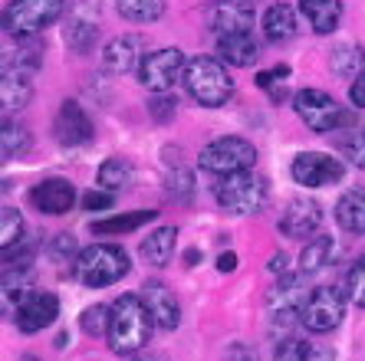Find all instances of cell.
Returning a JSON list of instances; mask_svg holds the SVG:
<instances>
[{"label": "cell", "instance_id": "23", "mask_svg": "<svg viewBox=\"0 0 365 361\" xmlns=\"http://www.w3.org/2000/svg\"><path fill=\"white\" fill-rule=\"evenodd\" d=\"M336 224L346 234H365V191L352 187L336 201Z\"/></svg>", "mask_w": 365, "mask_h": 361}, {"label": "cell", "instance_id": "21", "mask_svg": "<svg viewBox=\"0 0 365 361\" xmlns=\"http://www.w3.org/2000/svg\"><path fill=\"white\" fill-rule=\"evenodd\" d=\"M142 299H145V305L152 309L158 328H178L181 305H178V299H175V293H171L168 286L165 283H145L142 286Z\"/></svg>", "mask_w": 365, "mask_h": 361}, {"label": "cell", "instance_id": "24", "mask_svg": "<svg viewBox=\"0 0 365 361\" xmlns=\"http://www.w3.org/2000/svg\"><path fill=\"white\" fill-rule=\"evenodd\" d=\"M175 246H178V230L158 227V230H152V236L142 240V256L152 266H168L171 256H175Z\"/></svg>", "mask_w": 365, "mask_h": 361}, {"label": "cell", "instance_id": "17", "mask_svg": "<svg viewBox=\"0 0 365 361\" xmlns=\"http://www.w3.org/2000/svg\"><path fill=\"white\" fill-rule=\"evenodd\" d=\"M323 224V210L319 204L309 197H289L280 217V234L289 240H306L309 234H316Z\"/></svg>", "mask_w": 365, "mask_h": 361}, {"label": "cell", "instance_id": "35", "mask_svg": "<svg viewBox=\"0 0 365 361\" xmlns=\"http://www.w3.org/2000/svg\"><path fill=\"white\" fill-rule=\"evenodd\" d=\"M346 295H349V303H352V305L365 309V253H362V260H356V266L349 269Z\"/></svg>", "mask_w": 365, "mask_h": 361}, {"label": "cell", "instance_id": "9", "mask_svg": "<svg viewBox=\"0 0 365 361\" xmlns=\"http://www.w3.org/2000/svg\"><path fill=\"white\" fill-rule=\"evenodd\" d=\"M187 73V59L178 46H165V50H155L145 56L142 69H138V79H142L145 89H152V93H171L178 79H185Z\"/></svg>", "mask_w": 365, "mask_h": 361}, {"label": "cell", "instance_id": "45", "mask_svg": "<svg viewBox=\"0 0 365 361\" xmlns=\"http://www.w3.org/2000/svg\"><path fill=\"white\" fill-rule=\"evenodd\" d=\"M20 361H40V358H36V355H26V358H20Z\"/></svg>", "mask_w": 365, "mask_h": 361}, {"label": "cell", "instance_id": "25", "mask_svg": "<svg viewBox=\"0 0 365 361\" xmlns=\"http://www.w3.org/2000/svg\"><path fill=\"white\" fill-rule=\"evenodd\" d=\"M264 36L270 43H283L297 36V10L289 4H273L264 14Z\"/></svg>", "mask_w": 365, "mask_h": 361}, {"label": "cell", "instance_id": "18", "mask_svg": "<svg viewBox=\"0 0 365 361\" xmlns=\"http://www.w3.org/2000/svg\"><path fill=\"white\" fill-rule=\"evenodd\" d=\"M53 132L60 138V145L66 148H79V145H89L93 142V118L86 115V109L79 102H63L56 118H53Z\"/></svg>", "mask_w": 365, "mask_h": 361}, {"label": "cell", "instance_id": "26", "mask_svg": "<svg viewBox=\"0 0 365 361\" xmlns=\"http://www.w3.org/2000/svg\"><path fill=\"white\" fill-rule=\"evenodd\" d=\"M336 256H339V244L332 236H316V240H309L303 256H299V269L309 276V273H319L329 263H336Z\"/></svg>", "mask_w": 365, "mask_h": 361}, {"label": "cell", "instance_id": "8", "mask_svg": "<svg viewBox=\"0 0 365 361\" xmlns=\"http://www.w3.org/2000/svg\"><path fill=\"white\" fill-rule=\"evenodd\" d=\"M303 276L306 273H283L270 286V293H267V315H270L273 325H293L297 315L303 319L306 299H309V289H306Z\"/></svg>", "mask_w": 365, "mask_h": 361}, {"label": "cell", "instance_id": "1", "mask_svg": "<svg viewBox=\"0 0 365 361\" xmlns=\"http://www.w3.org/2000/svg\"><path fill=\"white\" fill-rule=\"evenodd\" d=\"M158 325L152 309L145 305L142 295L125 293L112 303V322H109V348L115 355H138L152 342V328Z\"/></svg>", "mask_w": 365, "mask_h": 361}, {"label": "cell", "instance_id": "4", "mask_svg": "<svg viewBox=\"0 0 365 361\" xmlns=\"http://www.w3.org/2000/svg\"><path fill=\"white\" fill-rule=\"evenodd\" d=\"M63 14H66V0H7L4 26L10 36L26 40V36H40Z\"/></svg>", "mask_w": 365, "mask_h": 361}, {"label": "cell", "instance_id": "14", "mask_svg": "<svg viewBox=\"0 0 365 361\" xmlns=\"http://www.w3.org/2000/svg\"><path fill=\"white\" fill-rule=\"evenodd\" d=\"M289 174L303 187H329L336 181H342V161L323 152H303L293 158Z\"/></svg>", "mask_w": 365, "mask_h": 361}, {"label": "cell", "instance_id": "44", "mask_svg": "<svg viewBox=\"0 0 365 361\" xmlns=\"http://www.w3.org/2000/svg\"><path fill=\"white\" fill-rule=\"evenodd\" d=\"M132 361H165V358H162V355H135Z\"/></svg>", "mask_w": 365, "mask_h": 361}, {"label": "cell", "instance_id": "36", "mask_svg": "<svg viewBox=\"0 0 365 361\" xmlns=\"http://www.w3.org/2000/svg\"><path fill=\"white\" fill-rule=\"evenodd\" d=\"M83 328L89 332V335H99V332H109V322H112V309H106V305H93V309L83 312Z\"/></svg>", "mask_w": 365, "mask_h": 361}, {"label": "cell", "instance_id": "42", "mask_svg": "<svg viewBox=\"0 0 365 361\" xmlns=\"http://www.w3.org/2000/svg\"><path fill=\"white\" fill-rule=\"evenodd\" d=\"M217 269H221V273H234V269H237V256H234V253H221V256H217Z\"/></svg>", "mask_w": 365, "mask_h": 361}, {"label": "cell", "instance_id": "40", "mask_svg": "<svg viewBox=\"0 0 365 361\" xmlns=\"http://www.w3.org/2000/svg\"><path fill=\"white\" fill-rule=\"evenodd\" d=\"M175 109H178V105H175L171 99H165V93H162V99H155V102H152V115H155V118H162V122H165V118L175 115Z\"/></svg>", "mask_w": 365, "mask_h": 361}, {"label": "cell", "instance_id": "28", "mask_svg": "<svg viewBox=\"0 0 365 361\" xmlns=\"http://www.w3.org/2000/svg\"><path fill=\"white\" fill-rule=\"evenodd\" d=\"M329 69L342 79H352V83L362 79L365 76V46H352V43H346V46H339V50H332Z\"/></svg>", "mask_w": 365, "mask_h": 361}, {"label": "cell", "instance_id": "3", "mask_svg": "<svg viewBox=\"0 0 365 361\" xmlns=\"http://www.w3.org/2000/svg\"><path fill=\"white\" fill-rule=\"evenodd\" d=\"M185 85H187V93H191V99L207 105V109H221V105L230 102V95H234V79H230L227 66L214 56L191 59L185 73Z\"/></svg>", "mask_w": 365, "mask_h": 361}, {"label": "cell", "instance_id": "16", "mask_svg": "<svg viewBox=\"0 0 365 361\" xmlns=\"http://www.w3.org/2000/svg\"><path fill=\"white\" fill-rule=\"evenodd\" d=\"M30 207L40 210V214H50V217H63L73 210L76 204V187L69 184L66 177H46L30 191Z\"/></svg>", "mask_w": 365, "mask_h": 361}, {"label": "cell", "instance_id": "27", "mask_svg": "<svg viewBox=\"0 0 365 361\" xmlns=\"http://www.w3.org/2000/svg\"><path fill=\"white\" fill-rule=\"evenodd\" d=\"M158 217V210H135V214H115V217H106V220H96L93 224V234L99 236H119V234H132V230L145 227L148 220Z\"/></svg>", "mask_w": 365, "mask_h": 361}, {"label": "cell", "instance_id": "41", "mask_svg": "<svg viewBox=\"0 0 365 361\" xmlns=\"http://www.w3.org/2000/svg\"><path fill=\"white\" fill-rule=\"evenodd\" d=\"M349 99H352V105H359V109H365V76L352 83V89H349Z\"/></svg>", "mask_w": 365, "mask_h": 361}, {"label": "cell", "instance_id": "15", "mask_svg": "<svg viewBox=\"0 0 365 361\" xmlns=\"http://www.w3.org/2000/svg\"><path fill=\"white\" fill-rule=\"evenodd\" d=\"M148 43H145V36H115V40L106 43V50H102L99 63L102 69L109 73V76H125V73H135V69H142L145 56H148Z\"/></svg>", "mask_w": 365, "mask_h": 361}, {"label": "cell", "instance_id": "38", "mask_svg": "<svg viewBox=\"0 0 365 361\" xmlns=\"http://www.w3.org/2000/svg\"><path fill=\"white\" fill-rule=\"evenodd\" d=\"M83 207L86 210H109L112 207V191H102V187H96V191L83 194Z\"/></svg>", "mask_w": 365, "mask_h": 361}, {"label": "cell", "instance_id": "22", "mask_svg": "<svg viewBox=\"0 0 365 361\" xmlns=\"http://www.w3.org/2000/svg\"><path fill=\"white\" fill-rule=\"evenodd\" d=\"M299 14L309 20L313 33L326 36L332 33L342 20V4L339 0H299Z\"/></svg>", "mask_w": 365, "mask_h": 361}, {"label": "cell", "instance_id": "32", "mask_svg": "<svg viewBox=\"0 0 365 361\" xmlns=\"http://www.w3.org/2000/svg\"><path fill=\"white\" fill-rule=\"evenodd\" d=\"M336 148L342 158H349L356 168H365V128L352 125V128H339L336 135Z\"/></svg>", "mask_w": 365, "mask_h": 361}, {"label": "cell", "instance_id": "10", "mask_svg": "<svg viewBox=\"0 0 365 361\" xmlns=\"http://www.w3.org/2000/svg\"><path fill=\"white\" fill-rule=\"evenodd\" d=\"M346 289H336V286H319V289H313L309 293V299H306V309H303V325L309 328V332H332V328L342 322V315H346Z\"/></svg>", "mask_w": 365, "mask_h": 361}, {"label": "cell", "instance_id": "31", "mask_svg": "<svg viewBox=\"0 0 365 361\" xmlns=\"http://www.w3.org/2000/svg\"><path fill=\"white\" fill-rule=\"evenodd\" d=\"M0 152H4V161L24 158L30 152V132H26L20 122H4V132H0Z\"/></svg>", "mask_w": 365, "mask_h": 361}, {"label": "cell", "instance_id": "30", "mask_svg": "<svg viewBox=\"0 0 365 361\" xmlns=\"http://www.w3.org/2000/svg\"><path fill=\"white\" fill-rule=\"evenodd\" d=\"M115 7L128 23H155L165 14V0H115Z\"/></svg>", "mask_w": 365, "mask_h": 361}, {"label": "cell", "instance_id": "20", "mask_svg": "<svg viewBox=\"0 0 365 361\" xmlns=\"http://www.w3.org/2000/svg\"><path fill=\"white\" fill-rule=\"evenodd\" d=\"M217 53L227 66H254L257 59L264 56V46L254 36V30L247 33H230V36H217Z\"/></svg>", "mask_w": 365, "mask_h": 361}, {"label": "cell", "instance_id": "5", "mask_svg": "<svg viewBox=\"0 0 365 361\" xmlns=\"http://www.w3.org/2000/svg\"><path fill=\"white\" fill-rule=\"evenodd\" d=\"M214 197L227 214H257L267 201V181L254 171H237V174H221L214 184Z\"/></svg>", "mask_w": 365, "mask_h": 361}, {"label": "cell", "instance_id": "7", "mask_svg": "<svg viewBox=\"0 0 365 361\" xmlns=\"http://www.w3.org/2000/svg\"><path fill=\"white\" fill-rule=\"evenodd\" d=\"M293 109L309 125V132H319V135L339 132V128H346L352 122V115L323 89H299L293 95Z\"/></svg>", "mask_w": 365, "mask_h": 361}, {"label": "cell", "instance_id": "2", "mask_svg": "<svg viewBox=\"0 0 365 361\" xmlns=\"http://www.w3.org/2000/svg\"><path fill=\"white\" fill-rule=\"evenodd\" d=\"M128 269H132V260L115 244H93L73 260L76 279L89 289H106V286L119 283L122 276H128Z\"/></svg>", "mask_w": 365, "mask_h": 361}, {"label": "cell", "instance_id": "37", "mask_svg": "<svg viewBox=\"0 0 365 361\" xmlns=\"http://www.w3.org/2000/svg\"><path fill=\"white\" fill-rule=\"evenodd\" d=\"M277 361H313V348L299 338H287L277 345Z\"/></svg>", "mask_w": 365, "mask_h": 361}, {"label": "cell", "instance_id": "13", "mask_svg": "<svg viewBox=\"0 0 365 361\" xmlns=\"http://www.w3.org/2000/svg\"><path fill=\"white\" fill-rule=\"evenodd\" d=\"M257 20V4L254 0H214L207 7V30L214 36H230V33H247Z\"/></svg>", "mask_w": 365, "mask_h": 361}, {"label": "cell", "instance_id": "6", "mask_svg": "<svg viewBox=\"0 0 365 361\" xmlns=\"http://www.w3.org/2000/svg\"><path fill=\"white\" fill-rule=\"evenodd\" d=\"M197 164L217 177L237 174V171H250L257 164V148L247 138L224 135V138H214L211 145H204L201 155H197Z\"/></svg>", "mask_w": 365, "mask_h": 361}, {"label": "cell", "instance_id": "33", "mask_svg": "<svg viewBox=\"0 0 365 361\" xmlns=\"http://www.w3.org/2000/svg\"><path fill=\"white\" fill-rule=\"evenodd\" d=\"M287 79H289V66H287V63H280V66L257 73L254 83L260 85V89H264L273 102H283V99H287Z\"/></svg>", "mask_w": 365, "mask_h": 361}, {"label": "cell", "instance_id": "11", "mask_svg": "<svg viewBox=\"0 0 365 361\" xmlns=\"http://www.w3.org/2000/svg\"><path fill=\"white\" fill-rule=\"evenodd\" d=\"M99 20H102V7L96 0H76L73 10L66 14L63 23V40L73 53H89L99 40Z\"/></svg>", "mask_w": 365, "mask_h": 361}, {"label": "cell", "instance_id": "43", "mask_svg": "<svg viewBox=\"0 0 365 361\" xmlns=\"http://www.w3.org/2000/svg\"><path fill=\"white\" fill-rule=\"evenodd\" d=\"M270 269H273V273H289V260H287V253H273Z\"/></svg>", "mask_w": 365, "mask_h": 361}, {"label": "cell", "instance_id": "19", "mask_svg": "<svg viewBox=\"0 0 365 361\" xmlns=\"http://www.w3.org/2000/svg\"><path fill=\"white\" fill-rule=\"evenodd\" d=\"M34 95V69H24L17 63L4 66V79H0V105L4 112H17L24 109Z\"/></svg>", "mask_w": 365, "mask_h": 361}, {"label": "cell", "instance_id": "12", "mask_svg": "<svg viewBox=\"0 0 365 361\" xmlns=\"http://www.w3.org/2000/svg\"><path fill=\"white\" fill-rule=\"evenodd\" d=\"M60 315V299L53 293H43V289H30V293L14 305V322L24 335H34L43 332L46 325H53Z\"/></svg>", "mask_w": 365, "mask_h": 361}, {"label": "cell", "instance_id": "29", "mask_svg": "<svg viewBox=\"0 0 365 361\" xmlns=\"http://www.w3.org/2000/svg\"><path fill=\"white\" fill-rule=\"evenodd\" d=\"M132 177H135V171H132V164H128L125 158H109L99 164L96 184H99L102 191H125V187L132 184Z\"/></svg>", "mask_w": 365, "mask_h": 361}, {"label": "cell", "instance_id": "34", "mask_svg": "<svg viewBox=\"0 0 365 361\" xmlns=\"http://www.w3.org/2000/svg\"><path fill=\"white\" fill-rule=\"evenodd\" d=\"M26 224L24 217H20L17 207H4V220H0V244H4V250H10V246H17L20 240H26Z\"/></svg>", "mask_w": 365, "mask_h": 361}, {"label": "cell", "instance_id": "39", "mask_svg": "<svg viewBox=\"0 0 365 361\" xmlns=\"http://www.w3.org/2000/svg\"><path fill=\"white\" fill-rule=\"evenodd\" d=\"M224 361H260V358H257V352H254V348H250V345L237 342V345H230V348H227V355H224Z\"/></svg>", "mask_w": 365, "mask_h": 361}]
</instances>
